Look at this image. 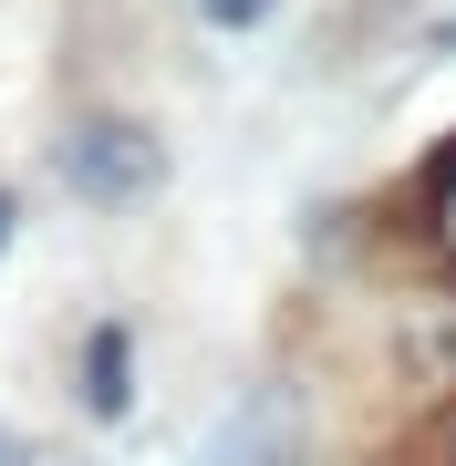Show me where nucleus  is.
<instances>
[{
  "label": "nucleus",
  "instance_id": "1",
  "mask_svg": "<svg viewBox=\"0 0 456 466\" xmlns=\"http://www.w3.org/2000/svg\"><path fill=\"white\" fill-rule=\"evenodd\" d=\"M63 187L84 208H136V198H156L167 187V146H156L146 125H125V115H94V125H73L63 135Z\"/></svg>",
  "mask_w": 456,
  "mask_h": 466
},
{
  "label": "nucleus",
  "instance_id": "2",
  "mask_svg": "<svg viewBox=\"0 0 456 466\" xmlns=\"http://www.w3.org/2000/svg\"><path fill=\"white\" fill-rule=\"evenodd\" d=\"M208 466H301V415H290V394H280V383H259V394L218 425Z\"/></svg>",
  "mask_w": 456,
  "mask_h": 466
},
{
  "label": "nucleus",
  "instance_id": "3",
  "mask_svg": "<svg viewBox=\"0 0 456 466\" xmlns=\"http://www.w3.org/2000/svg\"><path fill=\"white\" fill-rule=\"evenodd\" d=\"M125 404H136V342H125V321H94L84 332V415L115 425Z\"/></svg>",
  "mask_w": 456,
  "mask_h": 466
},
{
  "label": "nucleus",
  "instance_id": "4",
  "mask_svg": "<svg viewBox=\"0 0 456 466\" xmlns=\"http://www.w3.org/2000/svg\"><path fill=\"white\" fill-rule=\"evenodd\" d=\"M208 21H218V32H259V21H270V0H198Z\"/></svg>",
  "mask_w": 456,
  "mask_h": 466
},
{
  "label": "nucleus",
  "instance_id": "5",
  "mask_svg": "<svg viewBox=\"0 0 456 466\" xmlns=\"http://www.w3.org/2000/svg\"><path fill=\"white\" fill-rule=\"evenodd\" d=\"M0 466H63V456H42L32 435H11V425H0Z\"/></svg>",
  "mask_w": 456,
  "mask_h": 466
},
{
  "label": "nucleus",
  "instance_id": "6",
  "mask_svg": "<svg viewBox=\"0 0 456 466\" xmlns=\"http://www.w3.org/2000/svg\"><path fill=\"white\" fill-rule=\"evenodd\" d=\"M436 228H446V249H456V177H446V218H436Z\"/></svg>",
  "mask_w": 456,
  "mask_h": 466
},
{
  "label": "nucleus",
  "instance_id": "7",
  "mask_svg": "<svg viewBox=\"0 0 456 466\" xmlns=\"http://www.w3.org/2000/svg\"><path fill=\"white\" fill-rule=\"evenodd\" d=\"M11 218H21V208H11V187H0V249H11Z\"/></svg>",
  "mask_w": 456,
  "mask_h": 466
},
{
  "label": "nucleus",
  "instance_id": "8",
  "mask_svg": "<svg viewBox=\"0 0 456 466\" xmlns=\"http://www.w3.org/2000/svg\"><path fill=\"white\" fill-rule=\"evenodd\" d=\"M436 52H456V21H436Z\"/></svg>",
  "mask_w": 456,
  "mask_h": 466
},
{
  "label": "nucleus",
  "instance_id": "9",
  "mask_svg": "<svg viewBox=\"0 0 456 466\" xmlns=\"http://www.w3.org/2000/svg\"><path fill=\"white\" fill-rule=\"evenodd\" d=\"M446 466H456V425H446Z\"/></svg>",
  "mask_w": 456,
  "mask_h": 466
}]
</instances>
